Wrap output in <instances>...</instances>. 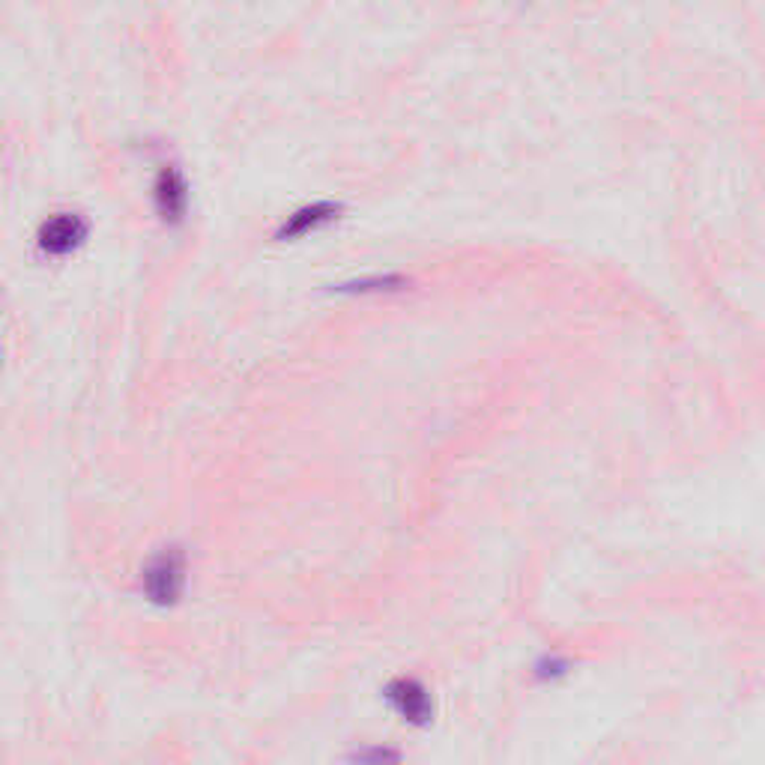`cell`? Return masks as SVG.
I'll list each match as a JSON object with an SVG mask.
<instances>
[{
    "instance_id": "1",
    "label": "cell",
    "mask_w": 765,
    "mask_h": 765,
    "mask_svg": "<svg viewBox=\"0 0 765 765\" xmlns=\"http://www.w3.org/2000/svg\"><path fill=\"white\" fill-rule=\"evenodd\" d=\"M141 587H144L147 599L159 604V607L177 604L183 587H186V556H183V550L171 547V550L153 556L144 568Z\"/></svg>"
},
{
    "instance_id": "2",
    "label": "cell",
    "mask_w": 765,
    "mask_h": 765,
    "mask_svg": "<svg viewBox=\"0 0 765 765\" xmlns=\"http://www.w3.org/2000/svg\"><path fill=\"white\" fill-rule=\"evenodd\" d=\"M84 240H88V222L78 212H57L48 222H43V228L36 233V245L48 257L69 255Z\"/></svg>"
},
{
    "instance_id": "3",
    "label": "cell",
    "mask_w": 765,
    "mask_h": 765,
    "mask_svg": "<svg viewBox=\"0 0 765 765\" xmlns=\"http://www.w3.org/2000/svg\"><path fill=\"white\" fill-rule=\"evenodd\" d=\"M153 200L155 210L162 216V222H183V216L189 210V186H186V179H183V174H179L177 167H162V171H159L153 186Z\"/></svg>"
},
{
    "instance_id": "4",
    "label": "cell",
    "mask_w": 765,
    "mask_h": 765,
    "mask_svg": "<svg viewBox=\"0 0 765 765\" xmlns=\"http://www.w3.org/2000/svg\"><path fill=\"white\" fill-rule=\"evenodd\" d=\"M386 699L395 706L401 718H407L410 723H428L433 715V703L428 688L416 682V679H395L389 682Z\"/></svg>"
},
{
    "instance_id": "5",
    "label": "cell",
    "mask_w": 765,
    "mask_h": 765,
    "mask_svg": "<svg viewBox=\"0 0 765 765\" xmlns=\"http://www.w3.org/2000/svg\"><path fill=\"white\" fill-rule=\"evenodd\" d=\"M338 212H341V207L333 204V200H317V204L300 207L297 212H290L288 219H285V224L278 228L276 240L288 243V240H300V236H305V233L311 231H321L323 224L338 219Z\"/></svg>"
},
{
    "instance_id": "6",
    "label": "cell",
    "mask_w": 765,
    "mask_h": 765,
    "mask_svg": "<svg viewBox=\"0 0 765 765\" xmlns=\"http://www.w3.org/2000/svg\"><path fill=\"white\" fill-rule=\"evenodd\" d=\"M407 288L404 276H383V278H362V281H350V285H338V293H380V290H401Z\"/></svg>"
},
{
    "instance_id": "7",
    "label": "cell",
    "mask_w": 765,
    "mask_h": 765,
    "mask_svg": "<svg viewBox=\"0 0 765 765\" xmlns=\"http://www.w3.org/2000/svg\"><path fill=\"white\" fill-rule=\"evenodd\" d=\"M568 673V661H563V658H544L542 664L535 667V676L538 679H556V676H566Z\"/></svg>"
},
{
    "instance_id": "8",
    "label": "cell",
    "mask_w": 765,
    "mask_h": 765,
    "mask_svg": "<svg viewBox=\"0 0 765 765\" xmlns=\"http://www.w3.org/2000/svg\"><path fill=\"white\" fill-rule=\"evenodd\" d=\"M389 756L395 754H389V751H371V754H356V760H389Z\"/></svg>"
}]
</instances>
